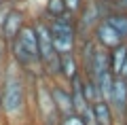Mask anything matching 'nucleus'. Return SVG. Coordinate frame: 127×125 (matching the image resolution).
I'll return each mask as SVG.
<instances>
[{
  "label": "nucleus",
  "mask_w": 127,
  "mask_h": 125,
  "mask_svg": "<svg viewBox=\"0 0 127 125\" xmlns=\"http://www.w3.org/2000/svg\"><path fill=\"white\" fill-rule=\"evenodd\" d=\"M110 108L114 112V119L123 121L127 115V83L123 76H114L112 83V95H110Z\"/></svg>",
  "instance_id": "nucleus-5"
},
{
  "label": "nucleus",
  "mask_w": 127,
  "mask_h": 125,
  "mask_svg": "<svg viewBox=\"0 0 127 125\" xmlns=\"http://www.w3.org/2000/svg\"><path fill=\"white\" fill-rule=\"evenodd\" d=\"M64 2H66V13H70L72 17H76L85 4V0H64Z\"/></svg>",
  "instance_id": "nucleus-15"
},
{
  "label": "nucleus",
  "mask_w": 127,
  "mask_h": 125,
  "mask_svg": "<svg viewBox=\"0 0 127 125\" xmlns=\"http://www.w3.org/2000/svg\"><path fill=\"white\" fill-rule=\"evenodd\" d=\"M9 47L2 38H0V85H2V79H4V72L9 68Z\"/></svg>",
  "instance_id": "nucleus-12"
},
{
  "label": "nucleus",
  "mask_w": 127,
  "mask_h": 125,
  "mask_svg": "<svg viewBox=\"0 0 127 125\" xmlns=\"http://www.w3.org/2000/svg\"><path fill=\"white\" fill-rule=\"evenodd\" d=\"M91 112H93V125H114V121H117L110 104L104 100L91 104Z\"/></svg>",
  "instance_id": "nucleus-8"
},
{
  "label": "nucleus",
  "mask_w": 127,
  "mask_h": 125,
  "mask_svg": "<svg viewBox=\"0 0 127 125\" xmlns=\"http://www.w3.org/2000/svg\"><path fill=\"white\" fill-rule=\"evenodd\" d=\"M76 74H81V64H78L76 53H62L59 55V79L66 83L72 81Z\"/></svg>",
  "instance_id": "nucleus-7"
},
{
  "label": "nucleus",
  "mask_w": 127,
  "mask_h": 125,
  "mask_svg": "<svg viewBox=\"0 0 127 125\" xmlns=\"http://www.w3.org/2000/svg\"><path fill=\"white\" fill-rule=\"evenodd\" d=\"M51 32V40L53 47L57 51V55L62 53H76L78 38H76V17H72L70 13H66L64 17L49 19L47 21Z\"/></svg>",
  "instance_id": "nucleus-2"
},
{
  "label": "nucleus",
  "mask_w": 127,
  "mask_h": 125,
  "mask_svg": "<svg viewBox=\"0 0 127 125\" xmlns=\"http://www.w3.org/2000/svg\"><path fill=\"white\" fill-rule=\"evenodd\" d=\"M26 72L19 70L13 62L4 72L2 85H0V115L9 121L23 119L28 110V81Z\"/></svg>",
  "instance_id": "nucleus-1"
},
{
  "label": "nucleus",
  "mask_w": 127,
  "mask_h": 125,
  "mask_svg": "<svg viewBox=\"0 0 127 125\" xmlns=\"http://www.w3.org/2000/svg\"><path fill=\"white\" fill-rule=\"evenodd\" d=\"M108 53H110V72H112L114 76H121V70H123V66H125V62H127V42L114 47Z\"/></svg>",
  "instance_id": "nucleus-9"
},
{
  "label": "nucleus",
  "mask_w": 127,
  "mask_h": 125,
  "mask_svg": "<svg viewBox=\"0 0 127 125\" xmlns=\"http://www.w3.org/2000/svg\"><path fill=\"white\" fill-rule=\"evenodd\" d=\"M57 125H87V123H85V119H83L81 115H76V112H70V115L62 117Z\"/></svg>",
  "instance_id": "nucleus-14"
},
{
  "label": "nucleus",
  "mask_w": 127,
  "mask_h": 125,
  "mask_svg": "<svg viewBox=\"0 0 127 125\" xmlns=\"http://www.w3.org/2000/svg\"><path fill=\"white\" fill-rule=\"evenodd\" d=\"M13 6H15V0H0V26H2V21H4L6 13H9Z\"/></svg>",
  "instance_id": "nucleus-16"
},
{
  "label": "nucleus",
  "mask_w": 127,
  "mask_h": 125,
  "mask_svg": "<svg viewBox=\"0 0 127 125\" xmlns=\"http://www.w3.org/2000/svg\"><path fill=\"white\" fill-rule=\"evenodd\" d=\"M97 2H102V4H108V2H112V0H97Z\"/></svg>",
  "instance_id": "nucleus-17"
},
{
  "label": "nucleus",
  "mask_w": 127,
  "mask_h": 125,
  "mask_svg": "<svg viewBox=\"0 0 127 125\" xmlns=\"http://www.w3.org/2000/svg\"><path fill=\"white\" fill-rule=\"evenodd\" d=\"M45 13L49 19H57L66 15V2L64 0H47L45 4Z\"/></svg>",
  "instance_id": "nucleus-11"
},
{
  "label": "nucleus",
  "mask_w": 127,
  "mask_h": 125,
  "mask_svg": "<svg viewBox=\"0 0 127 125\" xmlns=\"http://www.w3.org/2000/svg\"><path fill=\"white\" fill-rule=\"evenodd\" d=\"M91 38H93L95 42L102 47V49H106V51H112L114 47H119V45H123V42H125V40L121 38V34H119V32L114 30L108 21H104V19H102V21L93 28Z\"/></svg>",
  "instance_id": "nucleus-4"
},
{
  "label": "nucleus",
  "mask_w": 127,
  "mask_h": 125,
  "mask_svg": "<svg viewBox=\"0 0 127 125\" xmlns=\"http://www.w3.org/2000/svg\"><path fill=\"white\" fill-rule=\"evenodd\" d=\"M15 2H19V0H15Z\"/></svg>",
  "instance_id": "nucleus-18"
},
{
  "label": "nucleus",
  "mask_w": 127,
  "mask_h": 125,
  "mask_svg": "<svg viewBox=\"0 0 127 125\" xmlns=\"http://www.w3.org/2000/svg\"><path fill=\"white\" fill-rule=\"evenodd\" d=\"M104 21H108L110 26L121 34V38L127 42V13H106Z\"/></svg>",
  "instance_id": "nucleus-10"
},
{
  "label": "nucleus",
  "mask_w": 127,
  "mask_h": 125,
  "mask_svg": "<svg viewBox=\"0 0 127 125\" xmlns=\"http://www.w3.org/2000/svg\"><path fill=\"white\" fill-rule=\"evenodd\" d=\"M26 23H28V19H26L23 9L13 6V9L6 13L4 21H2V26H0V38L6 42V47H9L11 42L19 36V32L23 30V26H26Z\"/></svg>",
  "instance_id": "nucleus-3"
},
{
  "label": "nucleus",
  "mask_w": 127,
  "mask_h": 125,
  "mask_svg": "<svg viewBox=\"0 0 127 125\" xmlns=\"http://www.w3.org/2000/svg\"><path fill=\"white\" fill-rule=\"evenodd\" d=\"M49 93H51V102H53V106H55V110H57L59 117H66L70 112H74L68 87H64V85H59L57 81H53L49 85Z\"/></svg>",
  "instance_id": "nucleus-6"
},
{
  "label": "nucleus",
  "mask_w": 127,
  "mask_h": 125,
  "mask_svg": "<svg viewBox=\"0 0 127 125\" xmlns=\"http://www.w3.org/2000/svg\"><path fill=\"white\" fill-rule=\"evenodd\" d=\"M106 13H127V0H112L108 4H102Z\"/></svg>",
  "instance_id": "nucleus-13"
}]
</instances>
